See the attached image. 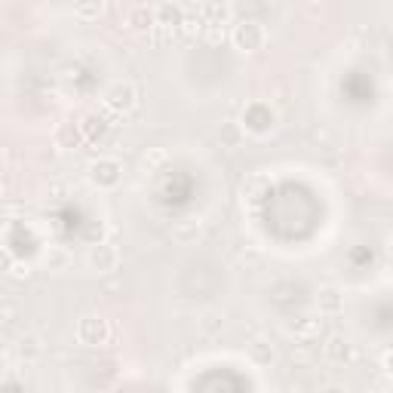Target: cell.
I'll use <instances>...</instances> for the list:
<instances>
[{
	"label": "cell",
	"instance_id": "6da1fadb",
	"mask_svg": "<svg viewBox=\"0 0 393 393\" xmlns=\"http://www.w3.org/2000/svg\"><path fill=\"white\" fill-rule=\"evenodd\" d=\"M231 41H234V47L243 49V52H258L267 41V31H265V25H258V22L249 19V22H240L237 28H234Z\"/></svg>",
	"mask_w": 393,
	"mask_h": 393
},
{
	"label": "cell",
	"instance_id": "30bf717a",
	"mask_svg": "<svg viewBox=\"0 0 393 393\" xmlns=\"http://www.w3.org/2000/svg\"><path fill=\"white\" fill-rule=\"evenodd\" d=\"M102 172V185H117V179H120V163L117 160H98L93 166V175Z\"/></svg>",
	"mask_w": 393,
	"mask_h": 393
},
{
	"label": "cell",
	"instance_id": "9a60e30c",
	"mask_svg": "<svg viewBox=\"0 0 393 393\" xmlns=\"http://www.w3.org/2000/svg\"><path fill=\"white\" fill-rule=\"evenodd\" d=\"M163 160H166V150H150V154L142 157V163H145L148 169H150V166H157V163H163Z\"/></svg>",
	"mask_w": 393,
	"mask_h": 393
},
{
	"label": "cell",
	"instance_id": "277c9868",
	"mask_svg": "<svg viewBox=\"0 0 393 393\" xmlns=\"http://www.w3.org/2000/svg\"><path fill=\"white\" fill-rule=\"evenodd\" d=\"M87 261L96 273H111V271H117V265H120V249L114 243H98V246L89 249Z\"/></svg>",
	"mask_w": 393,
	"mask_h": 393
},
{
	"label": "cell",
	"instance_id": "52a82bcc",
	"mask_svg": "<svg viewBox=\"0 0 393 393\" xmlns=\"http://www.w3.org/2000/svg\"><path fill=\"white\" fill-rule=\"evenodd\" d=\"M323 353L332 359V363H344V359H350L353 357V350H350V341H344V338H329L323 347Z\"/></svg>",
	"mask_w": 393,
	"mask_h": 393
},
{
	"label": "cell",
	"instance_id": "4fadbf2b",
	"mask_svg": "<svg viewBox=\"0 0 393 393\" xmlns=\"http://www.w3.org/2000/svg\"><path fill=\"white\" fill-rule=\"evenodd\" d=\"M6 273H10L12 280H28L31 277V265L28 261H10V265H6Z\"/></svg>",
	"mask_w": 393,
	"mask_h": 393
},
{
	"label": "cell",
	"instance_id": "7a4b0ae2",
	"mask_svg": "<svg viewBox=\"0 0 393 393\" xmlns=\"http://www.w3.org/2000/svg\"><path fill=\"white\" fill-rule=\"evenodd\" d=\"M77 341L87 344V347L108 344L111 341L108 319H102V317H80V323H77Z\"/></svg>",
	"mask_w": 393,
	"mask_h": 393
},
{
	"label": "cell",
	"instance_id": "e0dca14e",
	"mask_svg": "<svg viewBox=\"0 0 393 393\" xmlns=\"http://www.w3.org/2000/svg\"><path fill=\"white\" fill-rule=\"evenodd\" d=\"M3 194H6V185H3V181H0V200H3Z\"/></svg>",
	"mask_w": 393,
	"mask_h": 393
},
{
	"label": "cell",
	"instance_id": "9c48e42d",
	"mask_svg": "<svg viewBox=\"0 0 393 393\" xmlns=\"http://www.w3.org/2000/svg\"><path fill=\"white\" fill-rule=\"evenodd\" d=\"M102 10H104V0H77V19L80 22H96L98 16H102Z\"/></svg>",
	"mask_w": 393,
	"mask_h": 393
},
{
	"label": "cell",
	"instance_id": "8992f818",
	"mask_svg": "<svg viewBox=\"0 0 393 393\" xmlns=\"http://www.w3.org/2000/svg\"><path fill=\"white\" fill-rule=\"evenodd\" d=\"M292 335H295V341H298V344H311L313 338H319V319L304 317L301 323L292 326Z\"/></svg>",
	"mask_w": 393,
	"mask_h": 393
},
{
	"label": "cell",
	"instance_id": "5b68a950",
	"mask_svg": "<svg viewBox=\"0 0 393 393\" xmlns=\"http://www.w3.org/2000/svg\"><path fill=\"white\" fill-rule=\"evenodd\" d=\"M181 16H185V12H181L179 6H157L154 25H160V28H166V31H175L181 25Z\"/></svg>",
	"mask_w": 393,
	"mask_h": 393
},
{
	"label": "cell",
	"instance_id": "8fae6325",
	"mask_svg": "<svg viewBox=\"0 0 393 393\" xmlns=\"http://www.w3.org/2000/svg\"><path fill=\"white\" fill-rule=\"evenodd\" d=\"M68 258H71V255H68V252H65V249L52 246V249H49V252H47V267H49V271H62V267H65V265H68Z\"/></svg>",
	"mask_w": 393,
	"mask_h": 393
},
{
	"label": "cell",
	"instance_id": "7c38bea8",
	"mask_svg": "<svg viewBox=\"0 0 393 393\" xmlns=\"http://www.w3.org/2000/svg\"><path fill=\"white\" fill-rule=\"evenodd\" d=\"M181 31H185L188 37L203 34V19H200V12H191V16H181Z\"/></svg>",
	"mask_w": 393,
	"mask_h": 393
},
{
	"label": "cell",
	"instance_id": "ba28073f",
	"mask_svg": "<svg viewBox=\"0 0 393 393\" xmlns=\"http://www.w3.org/2000/svg\"><path fill=\"white\" fill-rule=\"evenodd\" d=\"M126 22H129V28H135V31L154 28V10H148V6H135V10L126 16Z\"/></svg>",
	"mask_w": 393,
	"mask_h": 393
},
{
	"label": "cell",
	"instance_id": "2e32d148",
	"mask_svg": "<svg viewBox=\"0 0 393 393\" xmlns=\"http://www.w3.org/2000/svg\"><path fill=\"white\" fill-rule=\"evenodd\" d=\"M0 313L6 317V323H12V319H16V307H12V304H0Z\"/></svg>",
	"mask_w": 393,
	"mask_h": 393
},
{
	"label": "cell",
	"instance_id": "5bb4252c",
	"mask_svg": "<svg viewBox=\"0 0 393 393\" xmlns=\"http://www.w3.org/2000/svg\"><path fill=\"white\" fill-rule=\"evenodd\" d=\"M19 350H22V357L25 353H28V357H37V353H41V344H37L34 335H28V338H22V347H19Z\"/></svg>",
	"mask_w": 393,
	"mask_h": 393
},
{
	"label": "cell",
	"instance_id": "3957f363",
	"mask_svg": "<svg viewBox=\"0 0 393 393\" xmlns=\"http://www.w3.org/2000/svg\"><path fill=\"white\" fill-rule=\"evenodd\" d=\"M139 104V89L133 83H114V87L104 93V108H111L114 114H126Z\"/></svg>",
	"mask_w": 393,
	"mask_h": 393
}]
</instances>
